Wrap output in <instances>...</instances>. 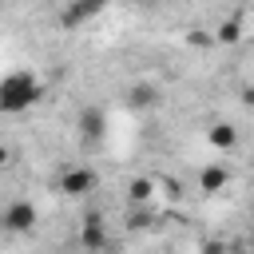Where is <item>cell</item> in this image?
Here are the masks:
<instances>
[{"instance_id":"1","label":"cell","mask_w":254,"mask_h":254,"mask_svg":"<svg viewBox=\"0 0 254 254\" xmlns=\"http://www.w3.org/2000/svg\"><path fill=\"white\" fill-rule=\"evenodd\" d=\"M44 79L32 67H12L0 75V115H24L40 103Z\"/></svg>"},{"instance_id":"2","label":"cell","mask_w":254,"mask_h":254,"mask_svg":"<svg viewBox=\"0 0 254 254\" xmlns=\"http://www.w3.org/2000/svg\"><path fill=\"white\" fill-rule=\"evenodd\" d=\"M95 187H99V171H95V167H83V163L64 167L60 179H56V190H64L67 198H87Z\"/></svg>"},{"instance_id":"3","label":"cell","mask_w":254,"mask_h":254,"mask_svg":"<svg viewBox=\"0 0 254 254\" xmlns=\"http://www.w3.org/2000/svg\"><path fill=\"white\" fill-rule=\"evenodd\" d=\"M36 222H40V210L32 198H12L0 210V230H8V234H32Z\"/></svg>"},{"instance_id":"4","label":"cell","mask_w":254,"mask_h":254,"mask_svg":"<svg viewBox=\"0 0 254 254\" xmlns=\"http://www.w3.org/2000/svg\"><path fill=\"white\" fill-rule=\"evenodd\" d=\"M107 246H111V234H107L103 214L99 210L83 214V222H79V254H107Z\"/></svg>"},{"instance_id":"5","label":"cell","mask_w":254,"mask_h":254,"mask_svg":"<svg viewBox=\"0 0 254 254\" xmlns=\"http://www.w3.org/2000/svg\"><path fill=\"white\" fill-rule=\"evenodd\" d=\"M107 8V0H67L64 4V12H60V28H83V24H91L99 12Z\"/></svg>"},{"instance_id":"6","label":"cell","mask_w":254,"mask_h":254,"mask_svg":"<svg viewBox=\"0 0 254 254\" xmlns=\"http://www.w3.org/2000/svg\"><path fill=\"white\" fill-rule=\"evenodd\" d=\"M230 187V167L222 163V159H214V163H206L202 171H198V190L202 194H218V190H226Z\"/></svg>"},{"instance_id":"7","label":"cell","mask_w":254,"mask_h":254,"mask_svg":"<svg viewBox=\"0 0 254 254\" xmlns=\"http://www.w3.org/2000/svg\"><path fill=\"white\" fill-rule=\"evenodd\" d=\"M206 143H210L214 151L230 155V151L238 147V127H234V123H210V127H206Z\"/></svg>"},{"instance_id":"8","label":"cell","mask_w":254,"mask_h":254,"mask_svg":"<svg viewBox=\"0 0 254 254\" xmlns=\"http://www.w3.org/2000/svg\"><path fill=\"white\" fill-rule=\"evenodd\" d=\"M127 103L139 107V111H147V107L159 103V91H155L151 83H131V87H127Z\"/></svg>"},{"instance_id":"9","label":"cell","mask_w":254,"mask_h":254,"mask_svg":"<svg viewBox=\"0 0 254 254\" xmlns=\"http://www.w3.org/2000/svg\"><path fill=\"white\" fill-rule=\"evenodd\" d=\"M79 135H83V139L103 135V111H99V107H83V111H79Z\"/></svg>"},{"instance_id":"10","label":"cell","mask_w":254,"mask_h":254,"mask_svg":"<svg viewBox=\"0 0 254 254\" xmlns=\"http://www.w3.org/2000/svg\"><path fill=\"white\" fill-rule=\"evenodd\" d=\"M155 194V183L151 179H131L127 183V206H147Z\"/></svg>"},{"instance_id":"11","label":"cell","mask_w":254,"mask_h":254,"mask_svg":"<svg viewBox=\"0 0 254 254\" xmlns=\"http://www.w3.org/2000/svg\"><path fill=\"white\" fill-rule=\"evenodd\" d=\"M214 40H218V44H238V40H242V24H238V20H222L218 32H214Z\"/></svg>"},{"instance_id":"12","label":"cell","mask_w":254,"mask_h":254,"mask_svg":"<svg viewBox=\"0 0 254 254\" xmlns=\"http://www.w3.org/2000/svg\"><path fill=\"white\" fill-rule=\"evenodd\" d=\"M123 222H127V230H147V226H151V214H147V210H131Z\"/></svg>"},{"instance_id":"13","label":"cell","mask_w":254,"mask_h":254,"mask_svg":"<svg viewBox=\"0 0 254 254\" xmlns=\"http://www.w3.org/2000/svg\"><path fill=\"white\" fill-rule=\"evenodd\" d=\"M8 163H12V147H8V143H0V167H8Z\"/></svg>"},{"instance_id":"14","label":"cell","mask_w":254,"mask_h":254,"mask_svg":"<svg viewBox=\"0 0 254 254\" xmlns=\"http://www.w3.org/2000/svg\"><path fill=\"white\" fill-rule=\"evenodd\" d=\"M250 246H254V226H250Z\"/></svg>"},{"instance_id":"15","label":"cell","mask_w":254,"mask_h":254,"mask_svg":"<svg viewBox=\"0 0 254 254\" xmlns=\"http://www.w3.org/2000/svg\"><path fill=\"white\" fill-rule=\"evenodd\" d=\"M0 4H8V0H0Z\"/></svg>"},{"instance_id":"16","label":"cell","mask_w":254,"mask_h":254,"mask_svg":"<svg viewBox=\"0 0 254 254\" xmlns=\"http://www.w3.org/2000/svg\"><path fill=\"white\" fill-rule=\"evenodd\" d=\"M60 254H64V250H60Z\"/></svg>"}]
</instances>
